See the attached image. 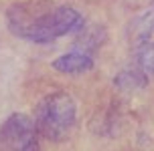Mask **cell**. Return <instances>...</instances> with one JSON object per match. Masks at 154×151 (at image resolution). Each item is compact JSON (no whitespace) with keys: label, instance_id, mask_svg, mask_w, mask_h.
Segmentation results:
<instances>
[{"label":"cell","instance_id":"1","mask_svg":"<svg viewBox=\"0 0 154 151\" xmlns=\"http://www.w3.org/2000/svg\"><path fill=\"white\" fill-rule=\"evenodd\" d=\"M6 24L14 36L35 45H49L65 34L79 32L83 16L75 8L51 0H24L8 6Z\"/></svg>","mask_w":154,"mask_h":151},{"label":"cell","instance_id":"2","mask_svg":"<svg viewBox=\"0 0 154 151\" xmlns=\"http://www.w3.org/2000/svg\"><path fill=\"white\" fill-rule=\"evenodd\" d=\"M77 119V103L69 93H51L43 97L35 111V125L49 141H61L71 131Z\"/></svg>","mask_w":154,"mask_h":151},{"label":"cell","instance_id":"3","mask_svg":"<svg viewBox=\"0 0 154 151\" xmlns=\"http://www.w3.org/2000/svg\"><path fill=\"white\" fill-rule=\"evenodd\" d=\"M2 151H38V131L26 113H12L0 125Z\"/></svg>","mask_w":154,"mask_h":151},{"label":"cell","instance_id":"4","mask_svg":"<svg viewBox=\"0 0 154 151\" xmlns=\"http://www.w3.org/2000/svg\"><path fill=\"white\" fill-rule=\"evenodd\" d=\"M93 65H95V57L93 53L85 51L81 46H75L67 53L59 54L57 59H53L51 67L57 71V73H63V75H83L87 71H91Z\"/></svg>","mask_w":154,"mask_h":151},{"label":"cell","instance_id":"5","mask_svg":"<svg viewBox=\"0 0 154 151\" xmlns=\"http://www.w3.org/2000/svg\"><path fill=\"white\" fill-rule=\"evenodd\" d=\"M134 59L138 65V71L144 75L154 77V40L148 38H138L134 46Z\"/></svg>","mask_w":154,"mask_h":151}]
</instances>
